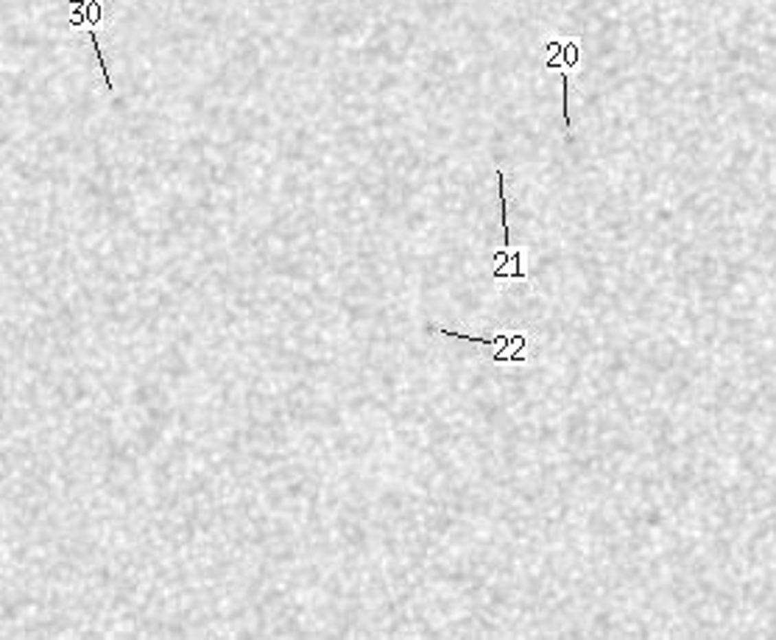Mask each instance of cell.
<instances>
[{
	"label": "cell",
	"mask_w": 776,
	"mask_h": 640,
	"mask_svg": "<svg viewBox=\"0 0 776 640\" xmlns=\"http://www.w3.org/2000/svg\"><path fill=\"white\" fill-rule=\"evenodd\" d=\"M427 333H436V335H447V338H455V341H466V344H478L483 350H489V358L494 364H525L528 361V353H531V344H534V335L531 333H494V335H469V333H461V330H450V327H433L430 324Z\"/></svg>",
	"instance_id": "obj_1"
},
{
	"label": "cell",
	"mask_w": 776,
	"mask_h": 640,
	"mask_svg": "<svg viewBox=\"0 0 776 640\" xmlns=\"http://www.w3.org/2000/svg\"><path fill=\"white\" fill-rule=\"evenodd\" d=\"M497 179V193H500V227H503V246L494 254V280H511V266H514V252H511V227H508V199H505V177L503 170H494Z\"/></svg>",
	"instance_id": "obj_2"
},
{
	"label": "cell",
	"mask_w": 776,
	"mask_h": 640,
	"mask_svg": "<svg viewBox=\"0 0 776 640\" xmlns=\"http://www.w3.org/2000/svg\"><path fill=\"white\" fill-rule=\"evenodd\" d=\"M581 62V39H562V36H553L545 42V67L553 70H573Z\"/></svg>",
	"instance_id": "obj_3"
}]
</instances>
